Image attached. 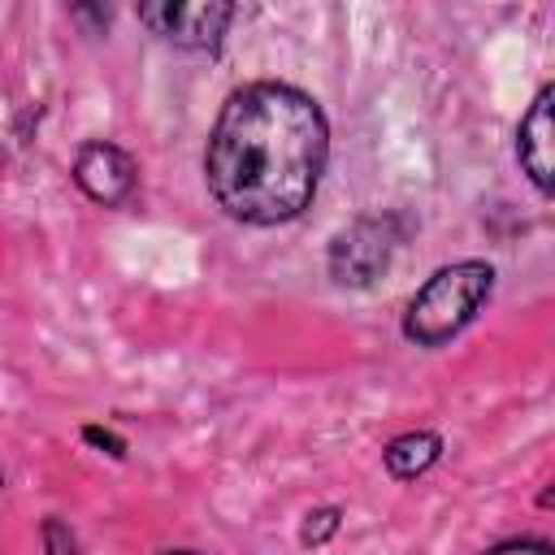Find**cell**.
I'll return each instance as SVG.
<instances>
[{"mask_svg":"<svg viewBox=\"0 0 555 555\" xmlns=\"http://www.w3.org/2000/svg\"><path fill=\"white\" fill-rule=\"evenodd\" d=\"M0 490H4V473H0Z\"/></svg>","mask_w":555,"mask_h":555,"instance_id":"5bb4252c","label":"cell"},{"mask_svg":"<svg viewBox=\"0 0 555 555\" xmlns=\"http://www.w3.org/2000/svg\"><path fill=\"white\" fill-rule=\"evenodd\" d=\"M338 529H343V507L325 503V507H312V512L304 516V525H299V542H304V546H325Z\"/></svg>","mask_w":555,"mask_h":555,"instance_id":"ba28073f","label":"cell"},{"mask_svg":"<svg viewBox=\"0 0 555 555\" xmlns=\"http://www.w3.org/2000/svg\"><path fill=\"white\" fill-rule=\"evenodd\" d=\"M234 4L230 0H199V4H139V22L160 35L165 43L182 48V52H199V56H217L225 43V30L234 22Z\"/></svg>","mask_w":555,"mask_h":555,"instance_id":"277c9868","label":"cell"},{"mask_svg":"<svg viewBox=\"0 0 555 555\" xmlns=\"http://www.w3.org/2000/svg\"><path fill=\"white\" fill-rule=\"evenodd\" d=\"M516 160H520V173L533 182L538 195L555 191V91L551 87H538L533 104L520 113Z\"/></svg>","mask_w":555,"mask_h":555,"instance_id":"8992f818","label":"cell"},{"mask_svg":"<svg viewBox=\"0 0 555 555\" xmlns=\"http://www.w3.org/2000/svg\"><path fill=\"white\" fill-rule=\"evenodd\" d=\"M442 451H447L442 434H434V429H408V434H399V438H390L382 447V464H386V473L395 481H416V477H425L442 460Z\"/></svg>","mask_w":555,"mask_h":555,"instance_id":"52a82bcc","label":"cell"},{"mask_svg":"<svg viewBox=\"0 0 555 555\" xmlns=\"http://www.w3.org/2000/svg\"><path fill=\"white\" fill-rule=\"evenodd\" d=\"M490 295H494V264H486V260L442 264L408 299L399 330L416 347H429V351L447 347L455 334H464L477 321V312L486 308Z\"/></svg>","mask_w":555,"mask_h":555,"instance_id":"7a4b0ae2","label":"cell"},{"mask_svg":"<svg viewBox=\"0 0 555 555\" xmlns=\"http://www.w3.org/2000/svg\"><path fill=\"white\" fill-rule=\"evenodd\" d=\"M403 217L399 212H364L351 225H343L325 247V273L343 291H373L403 247Z\"/></svg>","mask_w":555,"mask_h":555,"instance_id":"3957f363","label":"cell"},{"mask_svg":"<svg viewBox=\"0 0 555 555\" xmlns=\"http://www.w3.org/2000/svg\"><path fill=\"white\" fill-rule=\"evenodd\" d=\"M39 542H43V555H82L74 529H69L61 516H43V525H39Z\"/></svg>","mask_w":555,"mask_h":555,"instance_id":"9c48e42d","label":"cell"},{"mask_svg":"<svg viewBox=\"0 0 555 555\" xmlns=\"http://www.w3.org/2000/svg\"><path fill=\"white\" fill-rule=\"evenodd\" d=\"M330 165V121L321 104L278 78L243 82L225 95L208 147L204 182L212 204L243 225H286L317 199Z\"/></svg>","mask_w":555,"mask_h":555,"instance_id":"6da1fadb","label":"cell"},{"mask_svg":"<svg viewBox=\"0 0 555 555\" xmlns=\"http://www.w3.org/2000/svg\"><path fill=\"white\" fill-rule=\"evenodd\" d=\"M481 555H555L551 538H538V533H520V538H503L494 546H486Z\"/></svg>","mask_w":555,"mask_h":555,"instance_id":"30bf717a","label":"cell"},{"mask_svg":"<svg viewBox=\"0 0 555 555\" xmlns=\"http://www.w3.org/2000/svg\"><path fill=\"white\" fill-rule=\"evenodd\" d=\"M160 555H199V551H160Z\"/></svg>","mask_w":555,"mask_h":555,"instance_id":"4fadbf2b","label":"cell"},{"mask_svg":"<svg viewBox=\"0 0 555 555\" xmlns=\"http://www.w3.org/2000/svg\"><path fill=\"white\" fill-rule=\"evenodd\" d=\"M69 173H74V186L100 208H121L139 186V160L121 143H108V139H87L74 152Z\"/></svg>","mask_w":555,"mask_h":555,"instance_id":"5b68a950","label":"cell"},{"mask_svg":"<svg viewBox=\"0 0 555 555\" xmlns=\"http://www.w3.org/2000/svg\"><path fill=\"white\" fill-rule=\"evenodd\" d=\"M69 17L82 22V26H91V35H104L108 22H113V9H100V4H74Z\"/></svg>","mask_w":555,"mask_h":555,"instance_id":"7c38bea8","label":"cell"},{"mask_svg":"<svg viewBox=\"0 0 555 555\" xmlns=\"http://www.w3.org/2000/svg\"><path fill=\"white\" fill-rule=\"evenodd\" d=\"M82 442L91 447V451H100V455H108V460H126V438L121 434H113L108 425H82Z\"/></svg>","mask_w":555,"mask_h":555,"instance_id":"8fae6325","label":"cell"}]
</instances>
